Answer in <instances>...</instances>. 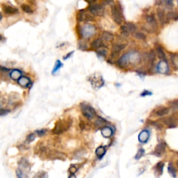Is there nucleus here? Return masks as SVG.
I'll return each instance as SVG.
<instances>
[{
    "label": "nucleus",
    "instance_id": "obj_10",
    "mask_svg": "<svg viewBox=\"0 0 178 178\" xmlns=\"http://www.w3.org/2000/svg\"><path fill=\"white\" fill-rule=\"evenodd\" d=\"M18 168L27 173L31 170V164L25 158H22L18 161Z\"/></svg>",
    "mask_w": 178,
    "mask_h": 178
},
{
    "label": "nucleus",
    "instance_id": "obj_36",
    "mask_svg": "<svg viewBox=\"0 0 178 178\" xmlns=\"http://www.w3.org/2000/svg\"><path fill=\"white\" fill-rule=\"evenodd\" d=\"M163 163L162 162H159L157 164L156 166H155V171L156 172H159L160 174H161L163 172Z\"/></svg>",
    "mask_w": 178,
    "mask_h": 178
},
{
    "label": "nucleus",
    "instance_id": "obj_30",
    "mask_svg": "<svg viewBox=\"0 0 178 178\" xmlns=\"http://www.w3.org/2000/svg\"><path fill=\"white\" fill-rule=\"evenodd\" d=\"M36 136V134L35 132H32V133H30L29 134L27 135L26 138V144H29L31 143V142H33V141L35 140Z\"/></svg>",
    "mask_w": 178,
    "mask_h": 178
},
{
    "label": "nucleus",
    "instance_id": "obj_21",
    "mask_svg": "<svg viewBox=\"0 0 178 178\" xmlns=\"http://www.w3.org/2000/svg\"><path fill=\"white\" fill-rule=\"evenodd\" d=\"M114 39V35L109 31H105L102 34V40L107 42H112Z\"/></svg>",
    "mask_w": 178,
    "mask_h": 178
},
{
    "label": "nucleus",
    "instance_id": "obj_20",
    "mask_svg": "<svg viewBox=\"0 0 178 178\" xmlns=\"http://www.w3.org/2000/svg\"><path fill=\"white\" fill-rule=\"evenodd\" d=\"M166 150V145L164 143H160L158 144L157 146L155 148L154 150V154L157 155L158 157H160L161 155L165 152Z\"/></svg>",
    "mask_w": 178,
    "mask_h": 178
},
{
    "label": "nucleus",
    "instance_id": "obj_40",
    "mask_svg": "<svg viewBox=\"0 0 178 178\" xmlns=\"http://www.w3.org/2000/svg\"><path fill=\"white\" fill-rule=\"evenodd\" d=\"M152 92H150V91H147V90H145V91H143V92L141 93L140 96L141 97H145L147 96H152Z\"/></svg>",
    "mask_w": 178,
    "mask_h": 178
},
{
    "label": "nucleus",
    "instance_id": "obj_1",
    "mask_svg": "<svg viewBox=\"0 0 178 178\" xmlns=\"http://www.w3.org/2000/svg\"><path fill=\"white\" fill-rule=\"evenodd\" d=\"M73 124V121L70 118L60 120L56 123L55 126L52 130V133L53 134L59 135L64 133L68 130Z\"/></svg>",
    "mask_w": 178,
    "mask_h": 178
},
{
    "label": "nucleus",
    "instance_id": "obj_14",
    "mask_svg": "<svg viewBox=\"0 0 178 178\" xmlns=\"http://www.w3.org/2000/svg\"><path fill=\"white\" fill-rule=\"evenodd\" d=\"M145 20L150 24V26H152V27H157V22L156 17H155L154 13L147 14L145 15Z\"/></svg>",
    "mask_w": 178,
    "mask_h": 178
},
{
    "label": "nucleus",
    "instance_id": "obj_15",
    "mask_svg": "<svg viewBox=\"0 0 178 178\" xmlns=\"http://www.w3.org/2000/svg\"><path fill=\"white\" fill-rule=\"evenodd\" d=\"M150 138V132L148 130H144L140 132V134H139V142L142 143H147L148 141Z\"/></svg>",
    "mask_w": 178,
    "mask_h": 178
},
{
    "label": "nucleus",
    "instance_id": "obj_45",
    "mask_svg": "<svg viewBox=\"0 0 178 178\" xmlns=\"http://www.w3.org/2000/svg\"><path fill=\"white\" fill-rule=\"evenodd\" d=\"M73 53H74L73 51V52H69V53H68V54H67L66 56H63V60H66V59H69V58L70 57V56H71L72 55H73Z\"/></svg>",
    "mask_w": 178,
    "mask_h": 178
},
{
    "label": "nucleus",
    "instance_id": "obj_17",
    "mask_svg": "<svg viewBox=\"0 0 178 178\" xmlns=\"http://www.w3.org/2000/svg\"><path fill=\"white\" fill-rule=\"evenodd\" d=\"M163 122L165 125H166L169 128H174L177 126V123H176L175 119L173 117H172V116L163 118Z\"/></svg>",
    "mask_w": 178,
    "mask_h": 178
},
{
    "label": "nucleus",
    "instance_id": "obj_52",
    "mask_svg": "<svg viewBox=\"0 0 178 178\" xmlns=\"http://www.w3.org/2000/svg\"><path fill=\"white\" fill-rule=\"evenodd\" d=\"M29 1H33V0H29Z\"/></svg>",
    "mask_w": 178,
    "mask_h": 178
},
{
    "label": "nucleus",
    "instance_id": "obj_4",
    "mask_svg": "<svg viewBox=\"0 0 178 178\" xmlns=\"http://www.w3.org/2000/svg\"><path fill=\"white\" fill-rule=\"evenodd\" d=\"M81 111L84 117L88 120H92L96 115V112L92 107L85 103H82L80 105Z\"/></svg>",
    "mask_w": 178,
    "mask_h": 178
},
{
    "label": "nucleus",
    "instance_id": "obj_33",
    "mask_svg": "<svg viewBox=\"0 0 178 178\" xmlns=\"http://www.w3.org/2000/svg\"><path fill=\"white\" fill-rule=\"evenodd\" d=\"M96 53L99 56H101V57H103V58H106V56H107V50H106L105 47H103V48L99 49V50H97Z\"/></svg>",
    "mask_w": 178,
    "mask_h": 178
},
{
    "label": "nucleus",
    "instance_id": "obj_47",
    "mask_svg": "<svg viewBox=\"0 0 178 178\" xmlns=\"http://www.w3.org/2000/svg\"><path fill=\"white\" fill-rule=\"evenodd\" d=\"M87 3H89V4H92V3H96V0H85Z\"/></svg>",
    "mask_w": 178,
    "mask_h": 178
},
{
    "label": "nucleus",
    "instance_id": "obj_22",
    "mask_svg": "<svg viewBox=\"0 0 178 178\" xmlns=\"http://www.w3.org/2000/svg\"><path fill=\"white\" fill-rule=\"evenodd\" d=\"M169 112H170V109L167 108V107H161V108L159 109L156 111L155 114H156L157 116H159V117H162V116H166Z\"/></svg>",
    "mask_w": 178,
    "mask_h": 178
},
{
    "label": "nucleus",
    "instance_id": "obj_38",
    "mask_svg": "<svg viewBox=\"0 0 178 178\" xmlns=\"http://www.w3.org/2000/svg\"><path fill=\"white\" fill-rule=\"evenodd\" d=\"M10 112V110L9 109L6 108H1L0 109V116H6L8 115Z\"/></svg>",
    "mask_w": 178,
    "mask_h": 178
},
{
    "label": "nucleus",
    "instance_id": "obj_24",
    "mask_svg": "<svg viewBox=\"0 0 178 178\" xmlns=\"http://www.w3.org/2000/svg\"><path fill=\"white\" fill-rule=\"evenodd\" d=\"M63 66V64L62 63L60 60H56V61L55 62V65H54V68H53L52 71V74L53 75H56V73H57L59 70L61 69V68Z\"/></svg>",
    "mask_w": 178,
    "mask_h": 178
},
{
    "label": "nucleus",
    "instance_id": "obj_2",
    "mask_svg": "<svg viewBox=\"0 0 178 178\" xmlns=\"http://www.w3.org/2000/svg\"><path fill=\"white\" fill-rule=\"evenodd\" d=\"M111 13H112L113 20L118 25H121L124 20L123 11L121 5L120 3H116L113 5L112 9H111Z\"/></svg>",
    "mask_w": 178,
    "mask_h": 178
},
{
    "label": "nucleus",
    "instance_id": "obj_16",
    "mask_svg": "<svg viewBox=\"0 0 178 178\" xmlns=\"http://www.w3.org/2000/svg\"><path fill=\"white\" fill-rule=\"evenodd\" d=\"M155 47H156V52L159 58L160 59L165 61L166 62H167L166 56L165 51L163 50V47H162L161 45H159V44H158V45H156Z\"/></svg>",
    "mask_w": 178,
    "mask_h": 178
},
{
    "label": "nucleus",
    "instance_id": "obj_41",
    "mask_svg": "<svg viewBox=\"0 0 178 178\" xmlns=\"http://www.w3.org/2000/svg\"><path fill=\"white\" fill-rule=\"evenodd\" d=\"M10 71V70L9 68H7L3 66H0V73H8Z\"/></svg>",
    "mask_w": 178,
    "mask_h": 178
},
{
    "label": "nucleus",
    "instance_id": "obj_35",
    "mask_svg": "<svg viewBox=\"0 0 178 178\" xmlns=\"http://www.w3.org/2000/svg\"><path fill=\"white\" fill-rule=\"evenodd\" d=\"M161 1L163 3H164L166 7L172 9V8L173 7V0H161Z\"/></svg>",
    "mask_w": 178,
    "mask_h": 178
},
{
    "label": "nucleus",
    "instance_id": "obj_37",
    "mask_svg": "<svg viewBox=\"0 0 178 178\" xmlns=\"http://www.w3.org/2000/svg\"><path fill=\"white\" fill-rule=\"evenodd\" d=\"M144 154H145V150H144L142 149V148L139 149L138 150V152H137L136 154L135 159L137 160L140 159L143 156Z\"/></svg>",
    "mask_w": 178,
    "mask_h": 178
},
{
    "label": "nucleus",
    "instance_id": "obj_44",
    "mask_svg": "<svg viewBox=\"0 0 178 178\" xmlns=\"http://www.w3.org/2000/svg\"><path fill=\"white\" fill-rule=\"evenodd\" d=\"M5 102H6V101H5L4 98H3L2 96H0V109L3 108L2 107L5 104Z\"/></svg>",
    "mask_w": 178,
    "mask_h": 178
},
{
    "label": "nucleus",
    "instance_id": "obj_25",
    "mask_svg": "<svg viewBox=\"0 0 178 178\" xmlns=\"http://www.w3.org/2000/svg\"><path fill=\"white\" fill-rule=\"evenodd\" d=\"M105 153H106L105 147H103V146H100V147H98L96 150V154L99 159H102L104 155L105 154Z\"/></svg>",
    "mask_w": 178,
    "mask_h": 178
},
{
    "label": "nucleus",
    "instance_id": "obj_28",
    "mask_svg": "<svg viewBox=\"0 0 178 178\" xmlns=\"http://www.w3.org/2000/svg\"><path fill=\"white\" fill-rule=\"evenodd\" d=\"M134 37L136 39L140 40H145L147 38V36H145V34H144L143 33L141 32V31H136L135 33H133Z\"/></svg>",
    "mask_w": 178,
    "mask_h": 178
},
{
    "label": "nucleus",
    "instance_id": "obj_27",
    "mask_svg": "<svg viewBox=\"0 0 178 178\" xmlns=\"http://www.w3.org/2000/svg\"><path fill=\"white\" fill-rule=\"evenodd\" d=\"M107 123V121H105V119H103L102 118L100 117V116H98V119L96 120V122H95V125H96L97 127H105L104 125Z\"/></svg>",
    "mask_w": 178,
    "mask_h": 178
},
{
    "label": "nucleus",
    "instance_id": "obj_32",
    "mask_svg": "<svg viewBox=\"0 0 178 178\" xmlns=\"http://www.w3.org/2000/svg\"><path fill=\"white\" fill-rule=\"evenodd\" d=\"M33 178H48V174L47 172L40 171L35 174Z\"/></svg>",
    "mask_w": 178,
    "mask_h": 178
},
{
    "label": "nucleus",
    "instance_id": "obj_8",
    "mask_svg": "<svg viewBox=\"0 0 178 178\" xmlns=\"http://www.w3.org/2000/svg\"><path fill=\"white\" fill-rule=\"evenodd\" d=\"M17 82V84L24 89H29L33 85V82L31 79L26 76H22Z\"/></svg>",
    "mask_w": 178,
    "mask_h": 178
},
{
    "label": "nucleus",
    "instance_id": "obj_51",
    "mask_svg": "<svg viewBox=\"0 0 178 178\" xmlns=\"http://www.w3.org/2000/svg\"><path fill=\"white\" fill-rule=\"evenodd\" d=\"M177 166H178V160H177Z\"/></svg>",
    "mask_w": 178,
    "mask_h": 178
},
{
    "label": "nucleus",
    "instance_id": "obj_9",
    "mask_svg": "<svg viewBox=\"0 0 178 178\" xmlns=\"http://www.w3.org/2000/svg\"><path fill=\"white\" fill-rule=\"evenodd\" d=\"M1 6H2V10L3 13L6 14V15H14L19 13V9L15 8V7L4 4V3H3Z\"/></svg>",
    "mask_w": 178,
    "mask_h": 178
},
{
    "label": "nucleus",
    "instance_id": "obj_39",
    "mask_svg": "<svg viewBox=\"0 0 178 178\" xmlns=\"http://www.w3.org/2000/svg\"><path fill=\"white\" fill-rule=\"evenodd\" d=\"M77 169L78 168H77V167L75 166V165H72L69 168V172L71 174H73L74 175V174H75V172L77 171Z\"/></svg>",
    "mask_w": 178,
    "mask_h": 178
},
{
    "label": "nucleus",
    "instance_id": "obj_23",
    "mask_svg": "<svg viewBox=\"0 0 178 178\" xmlns=\"http://www.w3.org/2000/svg\"><path fill=\"white\" fill-rule=\"evenodd\" d=\"M166 17L167 20L168 22H170V20H174V21H177L178 20V13L177 12H168L166 14Z\"/></svg>",
    "mask_w": 178,
    "mask_h": 178
},
{
    "label": "nucleus",
    "instance_id": "obj_49",
    "mask_svg": "<svg viewBox=\"0 0 178 178\" xmlns=\"http://www.w3.org/2000/svg\"><path fill=\"white\" fill-rule=\"evenodd\" d=\"M68 178H76V177H75V175H73V174H71V175L69 176V177Z\"/></svg>",
    "mask_w": 178,
    "mask_h": 178
},
{
    "label": "nucleus",
    "instance_id": "obj_12",
    "mask_svg": "<svg viewBox=\"0 0 178 178\" xmlns=\"http://www.w3.org/2000/svg\"><path fill=\"white\" fill-rule=\"evenodd\" d=\"M22 74H23V72H22V70L19 69H13L10 71L9 76L10 78L12 80L17 81L21 77L23 76Z\"/></svg>",
    "mask_w": 178,
    "mask_h": 178
},
{
    "label": "nucleus",
    "instance_id": "obj_34",
    "mask_svg": "<svg viewBox=\"0 0 178 178\" xmlns=\"http://www.w3.org/2000/svg\"><path fill=\"white\" fill-rule=\"evenodd\" d=\"M47 131H48V130H47V129L43 128V129H40V130H36L35 133H36V134L38 136L42 137V136H45V134H46L47 133Z\"/></svg>",
    "mask_w": 178,
    "mask_h": 178
},
{
    "label": "nucleus",
    "instance_id": "obj_50",
    "mask_svg": "<svg viewBox=\"0 0 178 178\" xmlns=\"http://www.w3.org/2000/svg\"><path fill=\"white\" fill-rule=\"evenodd\" d=\"M2 18H3V15H2V13H0V21L2 20Z\"/></svg>",
    "mask_w": 178,
    "mask_h": 178
},
{
    "label": "nucleus",
    "instance_id": "obj_48",
    "mask_svg": "<svg viewBox=\"0 0 178 178\" xmlns=\"http://www.w3.org/2000/svg\"><path fill=\"white\" fill-rule=\"evenodd\" d=\"M5 40H6V38H5L4 37H3L2 35L0 33V42H3V41H5Z\"/></svg>",
    "mask_w": 178,
    "mask_h": 178
},
{
    "label": "nucleus",
    "instance_id": "obj_18",
    "mask_svg": "<svg viewBox=\"0 0 178 178\" xmlns=\"http://www.w3.org/2000/svg\"><path fill=\"white\" fill-rule=\"evenodd\" d=\"M101 133L105 138H110L114 134V130L109 126H105L102 128Z\"/></svg>",
    "mask_w": 178,
    "mask_h": 178
},
{
    "label": "nucleus",
    "instance_id": "obj_42",
    "mask_svg": "<svg viewBox=\"0 0 178 178\" xmlns=\"http://www.w3.org/2000/svg\"><path fill=\"white\" fill-rule=\"evenodd\" d=\"M170 105H171L172 107L178 109V100H174V101L170 102Z\"/></svg>",
    "mask_w": 178,
    "mask_h": 178
},
{
    "label": "nucleus",
    "instance_id": "obj_26",
    "mask_svg": "<svg viewBox=\"0 0 178 178\" xmlns=\"http://www.w3.org/2000/svg\"><path fill=\"white\" fill-rule=\"evenodd\" d=\"M21 9H22L24 13L27 14H33V10L32 9L31 6L29 5L26 4V3H22L20 6Z\"/></svg>",
    "mask_w": 178,
    "mask_h": 178
},
{
    "label": "nucleus",
    "instance_id": "obj_43",
    "mask_svg": "<svg viewBox=\"0 0 178 178\" xmlns=\"http://www.w3.org/2000/svg\"><path fill=\"white\" fill-rule=\"evenodd\" d=\"M79 49L82 50H86L87 49V45L86 44H84L83 43H79Z\"/></svg>",
    "mask_w": 178,
    "mask_h": 178
},
{
    "label": "nucleus",
    "instance_id": "obj_46",
    "mask_svg": "<svg viewBox=\"0 0 178 178\" xmlns=\"http://www.w3.org/2000/svg\"><path fill=\"white\" fill-rule=\"evenodd\" d=\"M103 4H111L114 2V0H102Z\"/></svg>",
    "mask_w": 178,
    "mask_h": 178
},
{
    "label": "nucleus",
    "instance_id": "obj_7",
    "mask_svg": "<svg viewBox=\"0 0 178 178\" xmlns=\"http://www.w3.org/2000/svg\"><path fill=\"white\" fill-rule=\"evenodd\" d=\"M126 47L125 44L123 43H115L112 45V54H111V57L115 58L121 53L122 50H124Z\"/></svg>",
    "mask_w": 178,
    "mask_h": 178
},
{
    "label": "nucleus",
    "instance_id": "obj_53",
    "mask_svg": "<svg viewBox=\"0 0 178 178\" xmlns=\"http://www.w3.org/2000/svg\"></svg>",
    "mask_w": 178,
    "mask_h": 178
},
{
    "label": "nucleus",
    "instance_id": "obj_19",
    "mask_svg": "<svg viewBox=\"0 0 178 178\" xmlns=\"http://www.w3.org/2000/svg\"><path fill=\"white\" fill-rule=\"evenodd\" d=\"M170 60L172 67L174 69L178 70V54L175 53H170Z\"/></svg>",
    "mask_w": 178,
    "mask_h": 178
},
{
    "label": "nucleus",
    "instance_id": "obj_13",
    "mask_svg": "<svg viewBox=\"0 0 178 178\" xmlns=\"http://www.w3.org/2000/svg\"><path fill=\"white\" fill-rule=\"evenodd\" d=\"M104 46L105 45H104V42L102 38H96L91 43V47L93 50H99V49L103 48Z\"/></svg>",
    "mask_w": 178,
    "mask_h": 178
},
{
    "label": "nucleus",
    "instance_id": "obj_6",
    "mask_svg": "<svg viewBox=\"0 0 178 178\" xmlns=\"http://www.w3.org/2000/svg\"><path fill=\"white\" fill-rule=\"evenodd\" d=\"M77 20L79 22H92L95 21V17L92 14L86 13V10H79L77 14Z\"/></svg>",
    "mask_w": 178,
    "mask_h": 178
},
{
    "label": "nucleus",
    "instance_id": "obj_5",
    "mask_svg": "<svg viewBox=\"0 0 178 178\" xmlns=\"http://www.w3.org/2000/svg\"><path fill=\"white\" fill-rule=\"evenodd\" d=\"M136 26L135 24L132 23L131 22H125V23L121 24V33L125 36H127L130 33L133 34L136 31Z\"/></svg>",
    "mask_w": 178,
    "mask_h": 178
},
{
    "label": "nucleus",
    "instance_id": "obj_3",
    "mask_svg": "<svg viewBox=\"0 0 178 178\" xmlns=\"http://www.w3.org/2000/svg\"><path fill=\"white\" fill-rule=\"evenodd\" d=\"M87 10L91 13V14L94 16L101 17L105 15V6L102 4L100 3H92V4H89V6L87 7Z\"/></svg>",
    "mask_w": 178,
    "mask_h": 178
},
{
    "label": "nucleus",
    "instance_id": "obj_11",
    "mask_svg": "<svg viewBox=\"0 0 178 178\" xmlns=\"http://www.w3.org/2000/svg\"><path fill=\"white\" fill-rule=\"evenodd\" d=\"M157 14L159 21L161 25H164V24L168 23L169 22L167 20L166 14L165 13V11L163 9L158 8L157 10Z\"/></svg>",
    "mask_w": 178,
    "mask_h": 178
},
{
    "label": "nucleus",
    "instance_id": "obj_29",
    "mask_svg": "<svg viewBox=\"0 0 178 178\" xmlns=\"http://www.w3.org/2000/svg\"><path fill=\"white\" fill-rule=\"evenodd\" d=\"M15 174H16L17 178H29L27 173L24 172L23 170H20V168H17L16 171H15Z\"/></svg>",
    "mask_w": 178,
    "mask_h": 178
},
{
    "label": "nucleus",
    "instance_id": "obj_31",
    "mask_svg": "<svg viewBox=\"0 0 178 178\" xmlns=\"http://www.w3.org/2000/svg\"><path fill=\"white\" fill-rule=\"evenodd\" d=\"M168 170L169 173H170V175H171L172 177H174V178L176 177V170H175V167H174L173 164H172V163H170L168 164Z\"/></svg>",
    "mask_w": 178,
    "mask_h": 178
}]
</instances>
